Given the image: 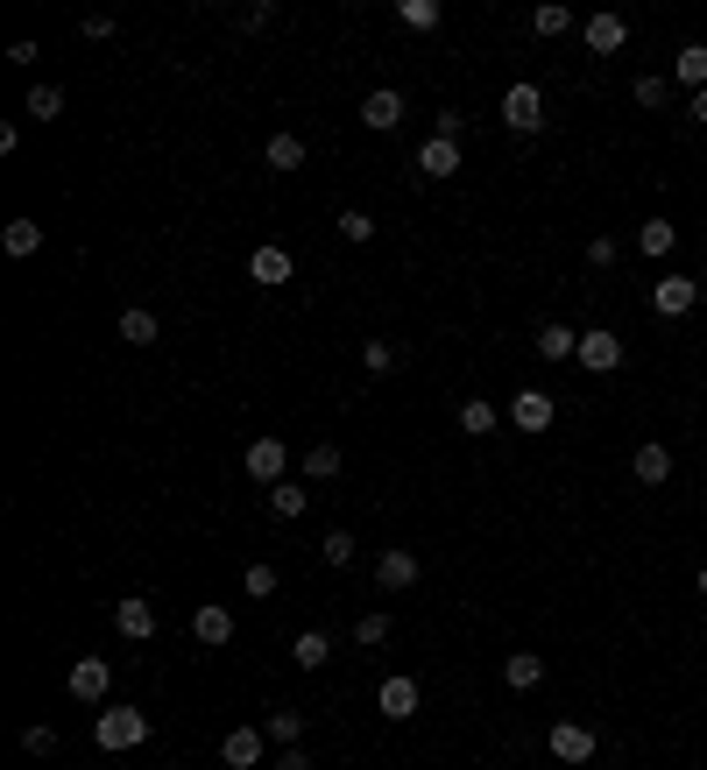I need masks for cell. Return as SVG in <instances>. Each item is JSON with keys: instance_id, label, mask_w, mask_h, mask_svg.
Segmentation results:
<instances>
[{"instance_id": "cell-1", "label": "cell", "mask_w": 707, "mask_h": 770, "mask_svg": "<svg viewBox=\"0 0 707 770\" xmlns=\"http://www.w3.org/2000/svg\"><path fill=\"white\" fill-rule=\"evenodd\" d=\"M92 742L100 749H142L149 742V715L142 707H100V715H92Z\"/></svg>"}, {"instance_id": "cell-2", "label": "cell", "mask_w": 707, "mask_h": 770, "mask_svg": "<svg viewBox=\"0 0 707 770\" xmlns=\"http://www.w3.org/2000/svg\"><path fill=\"white\" fill-rule=\"evenodd\" d=\"M503 128H517V134H538L545 128V85H509L503 92Z\"/></svg>"}, {"instance_id": "cell-3", "label": "cell", "mask_w": 707, "mask_h": 770, "mask_svg": "<svg viewBox=\"0 0 707 770\" xmlns=\"http://www.w3.org/2000/svg\"><path fill=\"white\" fill-rule=\"evenodd\" d=\"M248 480H262V488H276V480H291V446H283L276 432H262L255 446H248Z\"/></svg>"}, {"instance_id": "cell-4", "label": "cell", "mask_w": 707, "mask_h": 770, "mask_svg": "<svg viewBox=\"0 0 707 770\" xmlns=\"http://www.w3.org/2000/svg\"><path fill=\"white\" fill-rule=\"evenodd\" d=\"M694 304H700V283L679 276V269H665V276L652 283V312H658V318H686Z\"/></svg>"}, {"instance_id": "cell-5", "label": "cell", "mask_w": 707, "mask_h": 770, "mask_svg": "<svg viewBox=\"0 0 707 770\" xmlns=\"http://www.w3.org/2000/svg\"><path fill=\"white\" fill-rule=\"evenodd\" d=\"M573 361H580L587 375H616V368H623V340L608 333V325H587V333H580V354H573Z\"/></svg>"}, {"instance_id": "cell-6", "label": "cell", "mask_w": 707, "mask_h": 770, "mask_svg": "<svg viewBox=\"0 0 707 770\" xmlns=\"http://www.w3.org/2000/svg\"><path fill=\"white\" fill-rule=\"evenodd\" d=\"M545 742H552V757H559V763H587V757L602 749V736H595L587 721H552Z\"/></svg>"}, {"instance_id": "cell-7", "label": "cell", "mask_w": 707, "mask_h": 770, "mask_svg": "<svg viewBox=\"0 0 707 770\" xmlns=\"http://www.w3.org/2000/svg\"><path fill=\"white\" fill-rule=\"evenodd\" d=\"M411 587H417V551L390 545L375 558V594H411Z\"/></svg>"}, {"instance_id": "cell-8", "label": "cell", "mask_w": 707, "mask_h": 770, "mask_svg": "<svg viewBox=\"0 0 707 770\" xmlns=\"http://www.w3.org/2000/svg\"><path fill=\"white\" fill-rule=\"evenodd\" d=\"M113 629H121L128 644H149V637H156V601H149V594H128V601H113Z\"/></svg>"}, {"instance_id": "cell-9", "label": "cell", "mask_w": 707, "mask_h": 770, "mask_svg": "<svg viewBox=\"0 0 707 770\" xmlns=\"http://www.w3.org/2000/svg\"><path fill=\"white\" fill-rule=\"evenodd\" d=\"M248 276H255L262 291H276V283L297 276V255H291V247H276V241H262L255 255H248Z\"/></svg>"}, {"instance_id": "cell-10", "label": "cell", "mask_w": 707, "mask_h": 770, "mask_svg": "<svg viewBox=\"0 0 707 770\" xmlns=\"http://www.w3.org/2000/svg\"><path fill=\"white\" fill-rule=\"evenodd\" d=\"M580 43L595 50V57H616V50H629V22L602 8V14H587V22H580Z\"/></svg>"}, {"instance_id": "cell-11", "label": "cell", "mask_w": 707, "mask_h": 770, "mask_svg": "<svg viewBox=\"0 0 707 770\" xmlns=\"http://www.w3.org/2000/svg\"><path fill=\"white\" fill-rule=\"evenodd\" d=\"M71 700H85V707H100L107 700V692H113V665L107 658H79V665H71Z\"/></svg>"}, {"instance_id": "cell-12", "label": "cell", "mask_w": 707, "mask_h": 770, "mask_svg": "<svg viewBox=\"0 0 707 770\" xmlns=\"http://www.w3.org/2000/svg\"><path fill=\"white\" fill-rule=\"evenodd\" d=\"M191 637H199L205 650H226V644H234V608L199 601V608H191Z\"/></svg>"}, {"instance_id": "cell-13", "label": "cell", "mask_w": 707, "mask_h": 770, "mask_svg": "<svg viewBox=\"0 0 707 770\" xmlns=\"http://www.w3.org/2000/svg\"><path fill=\"white\" fill-rule=\"evenodd\" d=\"M262 757H270V736H262V728H226V742H220L226 770H255Z\"/></svg>"}, {"instance_id": "cell-14", "label": "cell", "mask_w": 707, "mask_h": 770, "mask_svg": "<svg viewBox=\"0 0 707 770\" xmlns=\"http://www.w3.org/2000/svg\"><path fill=\"white\" fill-rule=\"evenodd\" d=\"M417 700H425V692H417V679H404V671H390V679H382V692H375L382 721H411Z\"/></svg>"}, {"instance_id": "cell-15", "label": "cell", "mask_w": 707, "mask_h": 770, "mask_svg": "<svg viewBox=\"0 0 707 770\" xmlns=\"http://www.w3.org/2000/svg\"><path fill=\"white\" fill-rule=\"evenodd\" d=\"M629 474H637V488H665V480H673V446H665V438H644Z\"/></svg>"}, {"instance_id": "cell-16", "label": "cell", "mask_w": 707, "mask_h": 770, "mask_svg": "<svg viewBox=\"0 0 707 770\" xmlns=\"http://www.w3.org/2000/svg\"><path fill=\"white\" fill-rule=\"evenodd\" d=\"M453 170H461V142L425 134V142H417V178H453Z\"/></svg>"}, {"instance_id": "cell-17", "label": "cell", "mask_w": 707, "mask_h": 770, "mask_svg": "<svg viewBox=\"0 0 707 770\" xmlns=\"http://www.w3.org/2000/svg\"><path fill=\"white\" fill-rule=\"evenodd\" d=\"M509 425L517 432H552V396L545 389H517L509 396Z\"/></svg>"}, {"instance_id": "cell-18", "label": "cell", "mask_w": 707, "mask_h": 770, "mask_svg": "<svg viewBox=\"0 0 707 770\" xmlns=\"http://www.w3.org/2000/svg\"><path fill=\"white\" fill-rule=\"evenodd\" d=\"M396 121H404V92H368V100H361V128H375V134H390Z\"/></svg>"}, {"instance_id": "cell-19", "label": "cell", "mask_w": 707, "mask_h": 770, "mask_svg": "<svg viewBox=\"0 0 707 770\" xmlns=\"http://www.w3.org/2000/svg\"><path fill=\"white\" fill-rule=\"evenodd\" d=\"M538 354L552 361V368H559V361H573V354H580V333H573L566 318H552V325H538Z\"/></svg>"}, {"instance_id": "cell-20", "label": "cell", "mask_w": 707, "mask_h": 770, "mask_svg": "<svg viewBox=\"0 0 707 770\" xmlns=\"http://www.w3.org/2000/svg\"><path fill=\"white\" fill-rule=\"evenodd\" d=\"M538 679H545V658H538V650H509V658H503V686H509V692H531Z\"/></svg>"}, {"instance_id": "cell-21", "label": "cell", "mask_w": 707, "mask_h": 770, "mask_svg": "<svg viewBox=\"0 0 707 770\" xmlns=\"http://www.w3.org/2000/svg\"><path fill=\"white\" fill-rule=\"evenodd\" d=\"M637 247H644V255H652V262H665V255H673V247H679V226L665 220V213H652V220L637 226Z\"/></svg>"}, {"instance_id": "cell-22", "label": "cell", "mask_w": 707, "mask_h": 770, "mask_svg": "<svg viewBox=\"0 0 707 770\" xmlns=\"http://www.w3.org/2000/svg\"><path fill=\"white\" fill-rule=\"evenodd\" d=\"M673 85H686V92H707V43H686V50L673 57Z\"/></svg>"}, {"instance_id": "cell-23", "label": "cell", "mask_w": 707, "mask_h": 770, "mask_svg": "<svg viewBox=\"0 0 707 770\" xmlns=\"http://www.w3.org/2000/svg\"><path fill=\"white\" fill-rule=\"evenodd\" d=\"M297 467H304V480H333L340 467H347V459H340L333 438H319V446H304V453H297Z\"/></svg>"}, {"instance_id": "cell-24", "label": "cell", "mask_w": 707, "mask_h": 770, "mask_svg": "<svg viewBox=\"0 0 707 770\" xmlns=\"http://www.w3.org/2000/svg\"><path fill=\"white\" fill-rule=\"evenodd\" d=\"M156 333H163V318L149 312V304H128V312H121V340L128 346H156Z\"/></svg>"}, {"instance_id": "cell-25", "label": "cell", "mask_w": 707, "mask_h": 770, "mask_svg": "<svg viewBox=\"0 0 707 770\" xmlns=\"http://www.w3.org/2000/svg\"><path fill=\"white\" fill-rule=\"evenodd\" d=\"M304 156H312V149H304L297 134H270V142H262V163L270 170H304Z\"/></svg>"}, {"instance_id": "cell-26", "label": "cell", "mask_w": 707, "mask_h": 770, "mask_svg": "<svg viewBox=\"0 0 707 770\" xmlns=\"http://www.w3.org/2000/svg\"><path fill=\"white\" fill-rule=\"evenodd\" d=\"M0 247H8L14 262H29L36 247H43V226H36V220H8V234H0Z\"/></svg>"}, {"instance_id": "cell-27", "label": "cell", "mask_w": 707, "mask_h": 770, "mask_svg": "<svg viewBox=\"0 0 707 770\" xmlns=\"http://www.w3.org/2000/svg\"><path fill=\"white\" fill-rule=\"evenodd\" d=\"M22 113H29V121H57V113H64V92H57V85H43V79H36V85L22 92Z\"/></svg>"}, {"instance_id": "cell-28", "label": "cell", "mask_w": 707, "mask_h": 770, "mask_svg": "<svg viewBox=\"0 0 707 770\" xmlns=\"http://www.w3.org/2000/svg\"><path fill=\"white\" fill-rule=\"evenodd\" d=\"M326 658H333V644L319 637V629H304V637L291 644V665H297V671H326Z\"/></svg>"}, {"instance_id": "cell-29", "label": "cell", "mask_w": 707, "mask_h": 770, "mask_svg": "<svg viewBox=\"0 0 707 770\" xmlns=\"http://www.w3.org/2000/svg\"><path fill=\"white\" fill-rule=\"evenodd\" d=\"M304 503H312V495H304V480H276V488H270V509L283 516V524H297Z\"/></svg>"}, {"instance_id": "cell-30", "label": "cell", "mask_w": 707, "mask_h": 770, "mask_svg": "<svg viewBox=\"0 0 707 770\" xmlns=\"http://www.w3.org/2000/svg\"><path fill=\"white\" fill-rule=\"evenodd\" d=\"M262 736H270V742H283V749H297V736H304V715H297V707H276V715L262 721Z\"/></svg>"}, {"instance_id": "cell-31", "label": "cell", "mask_w": 707, "mask_h": 770, "mask_svg": "<svg viewBox=\"0 0 707 770\" xmlns=\"http://www.w3.org/2000/svg\"><path fill=\"white\" fill-rule=\"evenodd\" d=\"M461 432H467V438H488V432H495V403H488V396H467V403H461Z\"/></svg>"}, {"instance_id": "cell-32", "label": "cell", "mask_w": 707, "mask_h": 770, "mask_svg": "<svg viewBox=\"0 0 707 770\" xmlns=\"http://www.w3.org/2000/svg\"><path fill=\"white\" fill-rule=\"evenodd\" d=\"M354 644H361V650L390 644V608H368V615H361V622H354Z\"/></svg>"}, {"instance_id": "cell-33", "label": "cell", "mask_w": 707, "mask_h": 770, "mask_svg": "<svg viewBox=\"0 0 707 770\" xmlns=\"http://www.w3.org/2000/svg\"><path fill=\"white\" fill-rule=\"evenodd\" d=\"M629 100H637V107H652V113H658L665 100H673V85H665V71H644V79H637V85H629Z\"/></svg>"}, {"instance_id": "cell-34", "label": "cell", "mask_w": 707, "mask_h": 770, "mask_svg": "<svg viewBox=\"0 0 707 770\" xmlns=\"http://www.w3.org/2000/svg\"><path fill=\"white\" fill-rule=\"evenodd\" d=\"M396 22L404 29H438V0H396Z\"/></svg>"}, {"instance_id": "cell-35", "label": "cell", "mask_w": 707, "mask_h": 770, "mask_svg": "<svg viewBox=\"0 0 707 770\" xmlns=\"http://www.w3.org/2000/svg\"><path fill=\"white\" fill-rule=\"evenodd\" d=\"M531 29H538V36H566V29H573V8H559V0H545V8L531 14Z\"/></svg>"}, {"instance_id": "cell-36", "label": "cell", "mask_w": 707, "mask_h": 770, "mask_svg": "<svg viewBox=\"0 0 707 770\" xmlns=\"http://www.w3.org/2000/svg\"><path fill=\"white\" fill-rule=\"evenodd\" d=\"M354 530H326V545H319V558H326V566H354Z\"/></svg>"}, {"instance_id": "cell-37", "label": "cell", "mask_w": 707, "mask_h": 770, "mask_svg": "<svg viewBox=\"0 0 707 770\" xmlns=\"http://www.w3.org/2000/svg\"><path fill=\"white\" fill-rule=\"evenodd\" d=\"M361 368H368V375H390V368H396V346H390V340H368V346H361Z\"/></svg>"}, {"instance_id": "cell-38", "label": "cell", "mask_w": 707, "mask_h": 770, "mask_svg": "<svg viewBox=\"0 0 707 770\" xmlns=\"http://www.w3.org/2000/svg\"><path fill=\"white\" fill-rule=\"evenodd\" d=\"M241 587L255 594V601H270V594H276V566H248V573H241Z\"/></svg>"}, {"instance_id": "cell-39", "label": "cell", "mask_w": 707, "mask_h": 770, "mask_svg": "<svg viewBox=\"0 0 707 770\" xmlns=\"http://www.w3.org/2000/svg\"><path fill=\"white\" fill-rule=\"evenodd\" d=\"M22 749H29V757H50V749H57V728H50V721L22 728Z\"/></svg>"}, {"instance_id": "cell-40", "label": "cell", "mask_w": 707, "mask_h": 770, "mask_svg": "<svg viewBox=\"0 0 707 770\" xmlns=\"http://www.w3.org/2000/svg\"><path fill=\"white\" fill-rule=\"evenodd\" d=\"M79 36H92V43H107V36H121V22H113V14H85V22H79Z\"/></svg>"}, {"instance_id": "cell-41", "label": "cell", "mask_w": 707, "mask_h": 770, "mask_svg": "<svg viewBox=\"0 0 707 770\" xmlns=\"http://www.w3.org/2000/svg\"><path fill=\"white\" fill-rule=\"evenodd\" d=\"M340 234L347 241H375V220L368 213H340Z\"/></svg>"}, {"instance_id": "cell-42", "label": "cell", "mask_w": 707, "mask_h": 770, "mask_svg": "<svg viewBox=\"0 0 707 770\" xmlns=\"http://www.w3.org/2000/svg\"><path fill=\"white\" fill-rule=\"evenodd\" d=\"M587 269H616V241H608V234L587 241Z\"/></svg>"}, {"instance_id": "cell-43", "label": "cell", "mask_w": 707, "mask_h": 770, "mask_svg": "<svg viewBox=\"0 0 707 770\" xmlns=\"http://www.w3.org/2000/svg\"><path fill=\"white\" fill-rule=\"evenodd\" d=\"M461 128H467V121H461V107H438V128H432V134H446V142H461Z\"/></svg>"}, {"instance_id": "cell-44", "label": "cell", "mask_w": 707, "mask_h": 770, "mask_svg": "<svg viewBox=\"0 0 707 770\" xmlns=\"http://www.w3.org/2000/svg\"><path fill=\"white\" fill-rule=\"evenodd\" d=\"M270 770H312V757H304V749H283V757H276Z\"/></svg>"}, {"instance_id": "cell-45", "label": "cell", "mask_w": 707, "mask_h": 770, "mask_svg": "<svg viewBox=\"0 0 707 770\" xmlns=\"http://www.w3.org/2000/svg\"><path fill=\"white\" fill-rule=\"evenodd\" d=\"M686 113H694V121L707 128V92H694V100H686Z\"/></svg>"}, {"instance_id": "cell-46", "label": "cell", "mask_w": 707, "mask_h": 770, "mask_svg": "<svg viewBox=\"0 0 707 770\" xmlns=\"http://www.w3.org/2000/svg\"><path fill=\"white\" fill-rule=\"evenodd\" d=\"M694 587H700V601H707V566H700V580H694Z\"/></svg>"}, {"instance_id": "cell-47", "label": "cell", "mask_w": 707, "mask_h": 770, "mask_svg": "<svg viewBox=\"0 0 707 770\" xmlns=\"http://www.w3.org/2000/svg\"><path fill=\"white\" fill-rule=\"evenodd\" d=\"M694 283H700V291H707V269H700V276H694Z\"/></svg>"}]
</instances>
